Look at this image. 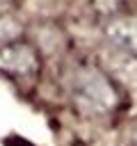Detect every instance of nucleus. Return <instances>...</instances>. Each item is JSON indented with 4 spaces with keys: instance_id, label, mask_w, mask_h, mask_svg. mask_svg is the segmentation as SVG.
Here are the masks:
<instances>
[{
    "instance_id": "f03ea898",
    "label": "nucleus",
    "mask_w": 137,
    "mask_h": 146,
    "mask_svg": "<svg viewBox=\"0 0 137 146\" xmlns=\"http://www.w3.org/2000/svg\"><path fill=\"white\" fill-rule=\"evenodd\" d=\"M37 66H39V52L30 41L14 39L0 43V71L11 75H25L32 73Z\"/></svg>"
},
{
    "instance_id": "7ed1b4c3",
    "label": "nucleus",
    "mask_w": 137,
    "mask_h": 146,
    "mask_svg": "<svg viewBox=\"0 0 137 146\" xmlns=\"http://www.w3.org/2000/svg\"><path fill=\"white\" fill-rule=\"evenodd\" d=\"M105 34L123 55H137V16H116L107 23Z\"/></svg>"
},
{
    "instance_id": "20e7f679",
    "label": "nucleus",
    "mask_w": 137,
    "mask_h": 146,
    "mask_svg": "<svg viewBox=\"0 0 137 146\" xmlns=\"http://www.w3.org/2000/svg\"><path fill=\"white\" fill-rule=\"evenodd\" d=\"M14 39H18L16 21H11L9 16H0V41L7 43V41H14Z\"/></svg>"
},
{
    "instance_id": "f257e3e1",
    "label": "nucleus",
    "mask_w": 137,
    "mask_h": 146,
    "mask_svg": "<svg viewBox=\"0 0 137 146\" xmlns=\"http://www.w3.org/2000/svg\"><path fill=\"white\" fill-rule=\"evenodd\" d=\"M73 96L78 100L80 107L89 110V112H107L116 105V89L114 84L110 82V78L98 71V68H89V71H82L75 82H73Z\"/></svg>"
}]
</instances>
